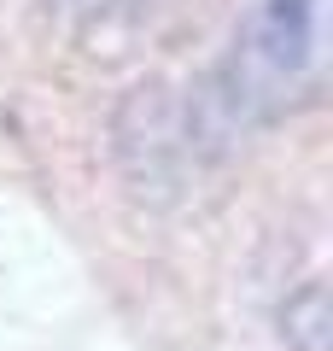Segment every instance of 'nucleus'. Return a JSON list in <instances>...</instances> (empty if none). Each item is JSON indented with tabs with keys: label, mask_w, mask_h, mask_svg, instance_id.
<instances>
[{
	"label": "nucleus",
	"mask_w": 333,
	"mask_h": 351,
	"mask_svg": "<svg viewBox=\"0 0 333 351\" xmlns=\"http://www.w3.org/2000/svg\"><path fill=\"white\" fill-rule=\"evenodd\" d=\"M310 6L316 0H269V47L281 64H298L310 53Z\"/></svg>",
	"instance_id": "nucleus-1"
}]
</instances>
